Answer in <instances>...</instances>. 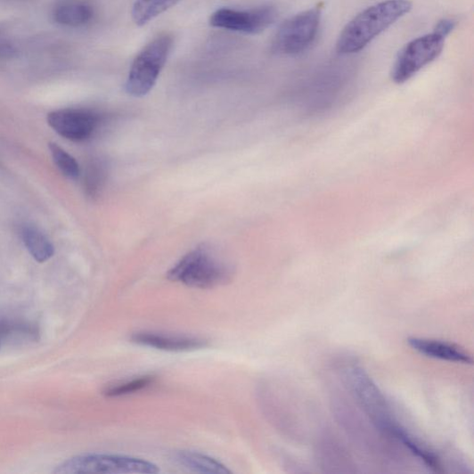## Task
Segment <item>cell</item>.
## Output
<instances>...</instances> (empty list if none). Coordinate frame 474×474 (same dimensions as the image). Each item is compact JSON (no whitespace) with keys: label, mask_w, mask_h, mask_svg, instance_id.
I'll use <instances>...</instances> for the list:
<instances>
[{"label":"cell","mask_w":474,"mask_h":474,"mask_svg":"<svg viewBox=\"0 0 474 474\" xmlns=\"http://www.w3.org/2000/svg\"><path fill=\"white\" fill-rule=\"evenodd\" d=\"M160 470L159 467L145 460L107 454H87L77 456L65 461L59 465L54 473H136L156 474Z\"/></svg>","instance_id":"5"},{"label":"cell","mask_w":474,"mask_h":474,"mask_svg":"<svg viewBox=\"0 0 474 474\" xmlns=\"http://www.w3.org/2000/svg\"><path fill=\"white\" fill-rule=\"evenodd\" d=\"M47 124L61 136L75 142L91 138L102 124V116L82 109H62L46 117Z\"/></svg>","instance_id":"9"},{"label":"cell","mask_w":474,"mask_h":474,"mask_svg":"<svg viewBox=\"0 0 474 474\" xmlns=\"http://www.w3.org/2000/svg\"><path fill=\"white\" fill-rule=\"evenodd\" d=\"M23 244L37 263L44 264L50 260L55 254V248L49 239L37 226L27 225L20 230Z\"/></svg>","instance_id":"12"},{"label":"cell","mask_w":474,"mask_h":474,"mask_svg":"<svg viewBox=\"0 0 474 474\" xmlns=\"http://www.w3.org/2000/svg\"><path fill=\"white\" fill-rule=\"evenodd\" d=\"M170 35H160L147 44L134 60L126 83L130 96L142 98L155 86L173 49Z\"/></svg>","instance_id":"3"},{"label":"cell","mask_w":474,"mask_h":474,"mask_svg":"<svg viewBox=\"0 0 474 474\" xmlns=\"http://www.w3.org/2000/svg\"><path fill=\"white\" fill-rule=\"evenodd\" d=\"M444 46L445 38L435 33L413 40L397 55L392 68V80L396 84L409 81L423 67L438 58Z\"/></svg>","instance_id":"7"},{"label":"cell","mask_w":474,"mask_h":474,"mask_svg":"<svg viewBox=\"0 0 474 474\" xmlns=\"http://www.w3.org/2000/svg\"><path fill=\"white\" fill-rule=\"evenodd\" d=\"M348 387L375 428L395 438L402 426L395 420L388 403L369 374L359 366L346 371Z\"/></svg>","instance_id":"4"},{"label":"cell","mask_w":474,"mask_h":474,"mask_svg":"<svg viewBox=\"0 0 474 474\" xmlns=\"http://www.w3.org/2000/svg\"><path fill=\"white\" fill-rule=\"evenodd\" d=\"M233 274L232 266L219 251L202 244L183 257L168 278L187 287L208 290L225 284Z\"/></svg>","instance_id":"2"},{"label":"cell","mask_w":474,"mask_h":474,"mask_svg":"<svg viewBox=\"0 0 474 474\" xmlns=\"http://www.w3.org/2000/svg\"><path fill=\"white\" fill-rule=\"evenodd\" d=\"M407 341L413 349L426 357L455 364H472L470 356L454 344L419 338H411Z\"/></svg>","instance_id":"11"},{"label":"cell","mask_w":474,"mask_h":474,"mask_svg":"<svg viewBox=\"0 0 474 474\" xmlns=\"http://www.w3.org/2000/svg\"><path fill=\"white\" fill-rule=\"evenodd\" d=\"M456 27V22L454 20L443 19L437 23L434 33L445 38L452 33Z\"/></svg>","instance_id":"19"},{"label":"cell","mask_w":474,"mask_h":474,"mask_svg":"<svg viewBox=\"0 0 474 474\" xmlns=\"http://www.w3.org/2000/svg\"><path fill=\"white\" fill-rule=\"evenodd\" d=\"M174 461L184 469L206 474H230L232 471L220 462L201 454L181 450L174 455Z\"/></svg>","instance_id":"13"},{"label":"cell","mask_w":474,"mask_h":474,"mask_svg":"<svg viewBox=\"0 0 474 474\" xmlns=\"http://www.w3.org/2000/svg\"><path fill=\"white\" fill-rule=\"evenodd\" d=\"M106 169L102 161L94 160L86 168L85 176V188L87 195L96 198L102 191L106 181Z\"/></svg>","instance_id":"17"},{"label":"cell","mask_w":474,"mask_h":474,"mask_svg":"<svg viewBox=\"0 0 474 474\" xmlns=\"http://www.w3.org/2000/svg\"><path fill=\"white\" fill-rule=\"evenodd\" d=\"M14 53L12 45L6 40L0 38V59L9 58Z\"/></svg>","instance_id":"20"},{"label":"cell","mask_w":474,"mask_h":474,"mask_svg":"<svg viewBox=\"0 0 474 474\" xmlns=\"http://www.w3.org/2000/svg\"><path fill=\"white\" fill-rule=\"evenodd\" d=\"M180 2L181 0H135L132 8L133 20L137 27H144Z\"/></svg>","instance_id":"14"},{"label":"cell","mask_w":474,"mask_h":474,"mask_svg":"<svg viewBox=\"0 0 474 474\" xmlns=\"http://www.w3.org/2000/svg\"><path fill=\"white\" fill-rule=\"evenodd\" d=\"M321 20V10L302 12L282 23L276 32L273 52L280 55H297L305 52L315 40Z\"/></svg>","instance_id":"6"},{"label":"cell","mask_w":474,"mask_h":474,"mask_svg":"<svg viewBox=\"0 0 474 474\" xmlns=\"http://www.w3.org/2000/svg\"><path fill=\"white\" fill-rule=\"evenodd\" d=\"M412 9L410 0H385L367 8L354 17L343 29L337 43L338 53L347 55L363 51Z\"/></svg>","instance_id":"1"},{"label":"cell","mask_w":474,"mask_h":474,"mask_svg":"<svg viewBox=\"0 0 474 474\" xmlns=\"http://www.w3.org/2000/svg\"><path fill=\"white\" fill-rule=\"evenodd\" d=\"M0 347H2V339H0Z\"/></svg>","instance_id":"22"},{"label":"cell","mask_w":474,"mask_h":474,"mask_svg":"<svg viewBox=\"0 0 474 474\" xmlns=\"http://www.w3.org/2000/svg\"><path fill=\"white\" fill-rule=\"evenodd\" d=\"M17 329H19V326H14L9 323L0 322V339L12 334V331Z\"/></svg>","instance_id":"21"},{"label":"cell","mask_w":474,"mask_h":474,"mask_svg":"<svg viewBox=\"0 0 474 474\" xmlns=\"http://www.w3.org/2000/svg\"><path fill=\"white\" fill-rule=\"evenodd\" d=\"M155 378L153 376H142L134 379L132 381L125 382L123 384L114 385L104 391V394L109 397H117L134 394L142 389L149 388L153 384Z\"/></svg>","instance_id":"18"},{"label":"cell","mask_w":474,"mask_h":474,"mask_svg":"<svg viewBox=\"0 0 474 474\" xmlns=\"http://www.w3.org/2000/svg\"><path fill=\"white\" fill-rule=\"evenodd\" d=\"M93 14L92 8L85 4L69 3L58 6L53 12V18L61 26L80 28L92 20Z\"/></svg>","instance_id":"15"},{"label":"cell","mask_w":474,"mask_h":474,"mask_svg":"<svg viewBox=\"0 0 474 474\" xmlns=\"http://www.w3.org/2000/svg\"><path fill=\"white\" fill-rule=\"evenodd\" d=\"M131 341L140 346L170 351H193L206 347L208 341L192 337H181L152 333V331H139L131 337Z\"/></svg>","instance_id":"10"},{"label":"cell","mask_w":474,"mask_h":474,"mask_svg":"<svg viewBox=\"0 0 474 474\" xmlns=\"http://www.w3.org/2000/svg\"><path fill=\"white\" fill-rule=\"evenodd\" d=\"M49 148L53 162L61 173L69 179H78L81 170L77 159L56 143H50Z\"/></svg>","instance_id":"16"},{"label":"cell","mask_w":474,"mask_h":474,"mask_svg":"<svg viewBox=\"0 0 474 474\" xmlns=\"http://www.w3.org/2000/svg\"><path fill=\"white\" fill-rule=\"evenodd\" d=\"M277 16V11L269 6L249 11L223 8L211 14L209 23L216 29L257 35L269 29Z\"/></svg>","instance_id":"8"}]
</instances>
